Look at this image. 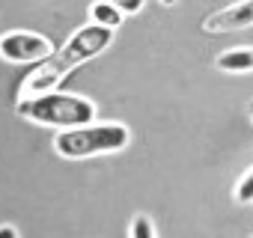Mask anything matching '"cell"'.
I'll list each match as a JSON object with an SVG mask.
<instances>
[{"label":"cell","mask_w":253,"mask_h":238,"mask_svg":"<svg viewBox=\"0 0 253 238\" xmlns=\"http://www.w3.org/2000/svg\"><path fill=\"white\" fill-rule=\"evenodd\" d=\"M110 42H113V30H107V27H101V24H86V27L75 30L72 39H69L60 51H54L48 60H42V63L24 78L18 95L27 98V95H42V92L57 89L78 66H84L86 60L98 57Z\"/></svg>","instance_id":"6da1fadb"},{"label":"cell","mask_w":253,"mask_h":238,"mask_svg":"<svg viewBox=\"0 0 253 238\" xmlns=\"http://www.w3.org/2000/svg\"><path fill=\"white\" fill-rule=\"evenodd\" d=\"M18 113L36 125H48V128H78V125H89L95 119V104L84 95H72V92H42V95H27L18 98Z\"/></svg>","instance_id":"7a4b0ae2"},{"label":"cell","mask_w":253,"mask_h":238,"mask_svg":"<svg viewBox=\"0 0 253 238\" xmlns=\"http://www.w3.org/2000/svg\"><path fill=\"white\" fill-rule=\"evenodd\" d=\"M131 140V131L122 122H107V125H78L66 128L54 137V152L60 158L78 161V158H95V155H113L125 149Z\"/></svg>","instance_id":"3957f363"},{"label":"cell","mask_w":253,"mask_h":238,"mask_svg":"<svg viewBox=\"0 0 253 238\" xmlns=\"http://www.w3.org/2000/svg\"><path fill=\"white\" fill-rule=\"evenodd\" d=\"M54 54V45L39 36V33H27V30H12L0 36V60L24 66V63H42Z\"/></svg>","instance_id":"277c9868"},{"label":"cell","mask_w":253,"mask_h":238,"mask_svg":"<svg viewBox=\"0 0 253 238\" xmlns=\"http://www.w3.org/2000/svg\"><path fill=\"white\" fill-rule=\"evenodd\" d=\"M244 27H253V0H241V3H232L226 9H217L203 21L206 33H232Z\"/></svg>","instance_id":"5b68a950"},{"label":"cell","mask_w":253,"mask_h":238,"mask_svg":"<svg viewBox=\"0 0 253 238\" xmlns=\"http://www.w3.org/2000/svg\"><path fill=\"white\" fill-rule=\"evenodd\" d=\"M214 66H217L220 72H232V75L253 72V45H244V48H232V51L217 54Z\"/></svg>","instance_id":"8992f818"},{"label":"cell","mask_w":253,"mask_h":238,"mask_svg":"<svg viewBox=\"0 0 253 238\" xmlns=\"http://www.w3.org/2000/svg\"><path fill=\"white\" fill-rule=\"evenodd\" d=\"M89 18H92V24H101V27H107V30H116V27L122 24L125 12L116 9L110 0H98V3L89 6Z\"/></svg>","instance_id":"52a82bcc"},{"label":"cell","mask_w":253,"mask_h":238,"mask_svg":"<svg viewBox=\"0 0 253 238\" xmlns=\"http://www.w3.org/2000/svg\"><path fill=\"white\" fill-rule=\"evenodd\" d=\"M235 202L238 205H247V202H253V167L241 176V182L235 185Z\"/></svg>","instance_id":"ba28073f"},{"label":"cell","mask_w":253,"mask_h":238,"mask_svg":"<svg viewBox=\"0 0 253 238\" xmlns=\"http://www.w3.org/2000/svg\"><path fill=\"white\" fill-rule=\"evenodd\" d=\"M131 238H155V226L146 214H137L131 220Z\"/></svg>","instance_id":"9c48e42d"},{"label":"cell","mask_w":253,"mask_h":238,"mask_svg":"<svg viewBox=\"0 0 253 238\" xmlns=\"http://www.w3.org/2000/svg\"><path fill=\"white\" fill-rule=\"evenodd\" d=\"M110 3H113L116 9H122L125 15H137V12L143 9V3H146V0H110Z\"/></svg>","instance_id":"30bf717a"},{"label":"cell","mask_w":253,"mask_h":238,"mask_svg":"<svg viewBox=\"0 0 253 238\" xmlns=\"http://www.w3.org/2000/svg\"><path fill=\"white\" fill-rule=\"evenodd\" d=\"M0 238H18V229L9 226V223H3V226H0Z\"/></svg>","instance_id":"8fae6325"},{"label":"cell","mask_w":253,"mask_h":238,"mask_svg":"<svg viewBox=\"0 0 253 238\" xmlns=\"http://www.w3.org/2000/svg\"><path fill=\"white\" fill-rule=\"evenodd\" d=\"M161 3H164V6H173V3H176V0H161Z\"/></svg>","instance_id":"7c38bea8"}]
</instances>
